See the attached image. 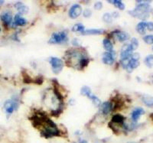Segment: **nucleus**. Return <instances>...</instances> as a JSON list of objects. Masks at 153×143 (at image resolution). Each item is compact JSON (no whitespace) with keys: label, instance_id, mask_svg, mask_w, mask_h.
I'll return each mask as SVG.
<instances>
[{"label":"nucleus","instance_id":"nucleus-1","mask_svg":"<svg viewBox=\"0 0 153 143\" xmlns=\"http://www.w3.org/2000/svg\"><path fill=\"white\" fill-rule=\"evenodd\" d=\"M32 122L34 126L39 129L42 136L45 138H51L60 135L57 125L43 113H40L34 115Z\"/></svg>","mask_w":153,"mask_h":143},{"label":"nucleus","instance_id":"nucleus-2","mask_svg":"<svg viewBox=\"0 0 153 143\" xmlns=\"http://www.w3.org/2000/svg\"><path fill=\"white\" fill-rule=\"evenodd\" d=\"M65 58L67 64L71 67H76L78 69H84L90 62L84 51L79 48L72 49L67 51Z\"/></svg>","mask_w":153,"mask_h":143},{"label":"nucleus","instance_id":"nucleus-3","mask_svg":"<svg viewBox=\"0 0 153 143\" xmlns=\"http://www.w3.org/2000/svg\"><path fill=\"white\" fill-rule=\"evenodd\" d=\"M138 5L132 11L129 12V14L133 17L139 18L140 19H146L149 16L151 11L149 1H139Z\"/></svg>","mask_w":153,"mask_h":143},{"label":"nucleus","instance_id":"nucleus-4","mask_svg":"<svg viewBox=\"0 0 153 143\" xmlns=\"http://www.w3.org/2000/svg\"><path fill=\"white\" fill-rule=\"evenodd\" d=\"M68 41V34L66 32H55L51 35L49 40L50 44H61Z\"/></svg>","mask_w":153,"mask_h":143},{"label":"nucleus","instance_id":"nucleus-5","mask_svg":"<svg viewBox=\"0 0 153 143\" xmlns=\"http://www.w3.org/2000/svg\"><path fill=\"white\" fill-rule=\"evenodd\" d=\"M81 94L87 96L89 99H91L93 103H94V104L97 106V107H99V106L101 105V101L100 100L99 98L93 94L91 88L88 87L87 86H84V87L81 88Z\"/></svg>","mask_w":153,"mask_h":143},{"label":"nucleus","instance_id":"nucleus-6","mask_svg":"<svg viewBox=\"0 0 153 143\" xmlns=\"http://www.w3.org/2000/svg\"><path fill=\"white\" fill-rule=\"evenodd\" d=\"M133 51V48H132L130 44H124L123 46L122 49H121V51H120V60L121 61H128V60H130Z\"/></svg>","mask_w":153,"mask_h":143},{"label":"nucleus","instance_id":"nucleus-7","mask_svg":"<svg viewBox=\"0 0 153 143\" xmlns=\"http://www.w3.org/2000/svg\"><path fill=\"white\" fill-rule=\"evenodd\" d=\"M49 62H50V64L52 68V71L54 73H59L62 70L63 67H64V62L60 58L53 57L49 59Z\"/></svg>","mask_w":153,"mask_h":143},{"label":"nucleus","instance_id":"nucleus-8","mask_svg":"<svg viewBox=\"0 0 153 143\" xmlns=\"http://www.w3.org/2000/svg\"><path fill=\"white\" fill-rule=\"evenodd\" d=\"M18 107H19V103H18L17 100L14 99H8L7 101L5 102L3 105V109L8 115L12 114L15 110H17Z\"/></svg>","mask_w":153,"mask_h":143},{"label":"nucleus","instance_id":"nucleus-9","mask_svg":"<svg viewBox=\"0 0 153 143\" xmlns=\"http://www.w3.org/2000/svg\"><path fill=\"white\" fill-rule=\"evenodd\" d=\"M81 13L82 7L80 5H78V4H75V5H72L71 8L69 10L70 18H71L73 19H75L76 18H78L81 15Z\"/></svg>","mask_w":153,"mask_h":143},{"label":"nucleus","instance_id":"nucleus-10","mask_svg":"<svg viewBox=\"0 0 153 143\" xmlns=\"http://www.w3.org/2000/svg\"><path fill=\"white\" fill-rule=\"evenodd\" d=\"M1 19L6 26H11L12 24V16L9 12H4L1 15Z\"/></svg>","mask_w":153,"mask_h":143},{"label":"nucleus","instance_id":"nucleus-11","mask_svg":"<svg viewBox=\"0 0 153 143\" xmlns=\"http://www.w3.org/2000/svg\"><path fill=\"white\" fill-rule=\"evenodd\" d=\"M100 110L103 115H107L113 110V104L110 102H105L103 103H101Z\"/></svg>","mask_w":153,"mask_h":143},{"label":"nucleus","instance_id":"nucleus-12","mask_svg":"<svg viewBox=\"0 0 153 143\" xmlns=\"http://www.w3.org/2000/svg\"><path fill=\"white\" fill-rule=\"evenodd\" d=\"M102 61H103V63L107 65H112L114 63V57H113V53L110 52H105L103 54V57H102Z\"/></svg>","mask_w":153,"mask_h":143},{"label":"nucleus","instance_id":"nucleus-13","mask_svg":"<svg viewBox=\"0 0 153 143\" xmlns=\"http://www.w3.org/2000/svg\"><path fill=\"white\" fill-rule=\"evenodd\" d=\"M113 35L117 39V40L121 42H123L127 41L129 39V34L125 32H121V31H115L113 32Z\"/></svg>","mask_w":153,"mask_h":143},{"label":"nucleus","instance_id":"nucleus-14","mask_svg":"<svg viewBox=\"0 0 153 143\" xmlns=\"http://www.w3.org/2000/svg\"><path fill=\"white\" fill-rule=\"evenodd\" d=\"M139 65V60H136V59H134V58H131L129 61V64H128V65H127L126 69L127 71L129 72V73H131L134 69H136V67H138Z\"/></svg>","mask_w":153,"mask_h":143},{"label":"nucleus","instance_id":"nucleus-15","mask_svg":"<svg viewBox=\"0 0 153 143\" xmlns=\"http://www.w3.org/2000/svg\"><path fill=\"white\" fill-rule=\"evenodd\" d=\"M145 113V111L143 108H136L132 113V119L134 122H136L139 119L140 116Z\"/></svg>","mask_w":153,"mask_h":143},{"label":"nucleus","instance_id":"nucleus-16","mask_svg":"<svg viewBox=\"0 0 153 143\" xmlns=\"http://www.w3.org/2000/svg\"><path fill=\"white\" fill-rule=\"evenodd\" d=\"M124 120L125 118L122 115L117 114V115L113 116V119H112L111 123H113V125H119V126H124Z\"/></svg>","mask_w":153,"mask_h":143},{"label":"nucleus","instance_id":"nucleus-17","mask_svg":"<svg viewBox=\"0 0 153 143\" xmlns=\"http://www.w3.org/2000/svg\"><path fill=\"white\" fill-rule=\"evenodd\" d=\"M14 24L16 26H25L27 24V20L19 14H17L14 18Z\"/></svg>","mask_w":153,"mask_h":143},{"label":"nucleus","instance_id":"nucleus-18","mask_svg":"<svg viewBox=\"0 0 153 143\" xmlns=\"http://www.w3.org/2000/svg\"><path fill=\"white\" fill-rule=\"evenodd\" d=\"M15 7L17 9V10L19 11L20 13L22 14H26L28 12V7L26 6L25 5H24L22 2H17V3L15 5Z\"/></svg>","mask_w":153,"mask_h":143},{"label":"nucleus","instance_id":"nucleus-19","mask_svg":"<svg viewBox=\"0 0 153 143\" xmlns=\"http://www.w3.org/2000/svg\"><path fill=\"white\" fill-rule=\"evenodd\" d=\"M103 44L104 48L106 49V52L113 53V45L112 44V42L109 39H105L103 41Z\"/></svg>","mask_w":153,"mask_h":143},{"label":"nucleus","instance_id":"nucleus-20","mask_svg":"<svg viewBox=\"0 0 153 143\" xmlns=\"http://www.w3.org/2000/svg\"><path fill=\"white\" fill-rule=\"evenodd\" d=\"M146 22L144 21H142V22H139V24L136 25V31L137 32H139L140 35H144L146 33Z\"/></svg>","mask_w":153,"mask_h":143},{"label":"nucleus","instance_id":"nucleus-21","mask_svg":"<svg viewBox=\"0 0 153 143\" xmlns=\"http://www.w3.org/2000/svg\"><path fill=\"white\" fill-rule=\"evenodd\" d=\"M143 99V103H145L146 106L149 107H153V97L152 96H148V95H145L143 96V97L142 98Z\"/></svg>","mask_w":153,"mask_h":143},{"label":"nucleus","instance_id":"nucleus-22","mask_svg":"<svg viewBox=\"0 0 153 143\" xmlns=\"http://www.w3.org/2000/svg\"><path fill=\"white\" fill-rule=\"evenodd\" d=\"M103 33V30L102 29H88L85 30L82 35H100Z\"/></svg>","mask_w":153,"mask_h":143},{"label":"nucleus","instance_id":"nucleus-23","mask_svg":"<svg viewBox=\"0 0 153 143\" xmlns=\"http://www.w3.org/2000/svg\"><path fill=\"white\" fill-rule=\"evenodd\" d=\"M144 63L148 67H152L153 66V55L152 54H149L145 58Z\"/></svg>","mask_w":153,"mask_h":143},{"label":"nucleus","instance_id":"nucleus-24","mask_svg":"<svg viewBox=\"0 0 153 143\" xmlns=\"http://www.w3.org/2000/svg\"><path fill=\"white\" fill-rule=\"evenodd\" d=\"M72 31L74 32H81V33H83V32L85 31V29H84V26L83 25V24H76L75 25H74L73 28H72Z\"/></svg>","mask_w":153,"mask_h":143},{"label":"nucleus","instance_id":"nucleus-25","mask_svg":"<svg viewBox=\"0 0 153 143\" xmlns=\"http://www.w3.org/2000/svg\"><path fill=\"white\" fill-rule=\"evenodd\" d=\"M111 3H113V5L116 6L117 8H118L120 10H123L125 9V5L123 3L122 1H117V0H115V1H111Z\"/></svg>","mask_w":153,"mask_h":143},{"label":"nucleus","instance_id":"nucleus-26","mask_svg":"<svg viewBox=\"0 0 153 143\" xmlns=\"http://www.w3.org/2000/svg\"><path fill=\"white\" fill-rule=\"evenodd\" d=\"M113 16L110 13H105L103 16V19L105 22L111 23L113 21Z\"/></svg>","mask_w":153,"mask_h":143},{"label":"nucleus","instance_id":"nucleus-27","mask_svg":"<svg viewBox=\"0 0 153 143\" xmlns=\"http://www.w3.org/2000/svg\"><path fill=\"white\" fill-rule=\"evenodd\" d=\"M143 40L146 42V44H153V35H146V36L143 37Z\"/></svg>","mask_w":153,"mask_h":143},{"label":"nucleus","instance_id":"nucleus-28","mask_svg":"<svg viewBox=\"0 0 153 143\" xmlns=\"http://www.w3.org/2000/svg\"><path fill=\"white\" fill-rule=\"evenodd\" d=\"M130 44L132 47V48H133V50H136L138 47V46H139V41L136 38H132V40H131Z\"/></svg>","mask_w":153,"mask_h":143},{"label":"nucleus","instance_id":"nucleus-29","mask_svg":"<svg viewBox=\"0 0 153 143\" xmlns=\"http://www.w3.org/2000/svg\"><path fill=\"white\" fill-rule=\"evenodd\" d=\"M83 15H84V16L85 18H89L91 17V15H92V12H91V9H87L84 10V12H83Z\"/></svg>","mask_w":153,"mask_h":143},{"label":"nucleus","instance_id":"nucleus-30","mask_svg":"<svg viewBox=\"0 0 153 143\" xmlns=\"http://www.w3.org/2000/svg\"><path fill=\"white\" fill-rule=\"evenodd\" d=\"M72 44L74 46H75V47H78L80 45V41L77 39H74L72 41Z\"/></svg>","mask_w":153,"mask_h":143},{"label":"nucleus","instance_id":"nucleus-31","mask_svg":"<svg viewBox=\"0 0 153 143\" xmlns=\"http://www.w3.org/2000/svg\"><path fill=\"white\" fill-rule=\"evenodd\" d=\"M94 8H95V9H97V10H100V9H101L103 8V4L100 2H97V3H95V5H94Z\"/></svg>","mask_w":153,"mask_h":143},{"label":"nucleus","instance_id":"nucleus-32","mask_svg":"<svg viewBox=\"0 0 153 143\" xmlns=\"http://www.w3.org/2000/svg\"><path fill=\"white\" fill-rule=\"evenodd\" d=\"M146 28L149 31H153V22H147L146 23Z\"/></svg>","mask_w":153,"mask_h":143},{"label":"nucleus","instance_id":"nucleus-33","mask_svg":"<svg viewBox=\"0 0 153 143\" xmlns=\"http://www.w3.org/2000/svg\"><path fill=\"white\" fill-rule=\"evenodd\" d=\"M80 143H87V142L86 140H80Z\"/></svg>","mask_w":153,"mask_h":143},{"label":"nucleus","instance_id":"nucleus-34","mask_svg":"<svg viewBox=\"0 0 153 143\" xmlns=\"http://www.w3.org/2000/svg\"><path fill=\"white\" fill-rule=\"evenodd\" d=\"M151 118H152V120H153V113L151 115Z\"/></svg>","mask_w":153,"mask_h":143},{"label":"nucleus","instance_id":"nucleus-35","mask_svg":"<svg viewBox=\"0 0 153 143\" xmlns=\"http://www.w3.org/2000/svg\"><path fill=\"white\" fill-rule=\"evenodd\" d=\"M129 143H136V142H129Z\"/></svg>","mask_w":153,"mask_h":143},{"label":"nucleus","instance_id":"nucleus-36","mask_svg":"<svg viewBox=\"0 0 153 143\" xmlns=\"http://www.w3.org/2000/svg\"><path fill=\"white\" fill-rule=\"evenodd\" d=\"M0 32H1V28H0Z\"/></svg>","mask_w":153,"mask_h":143}]
</instances>
